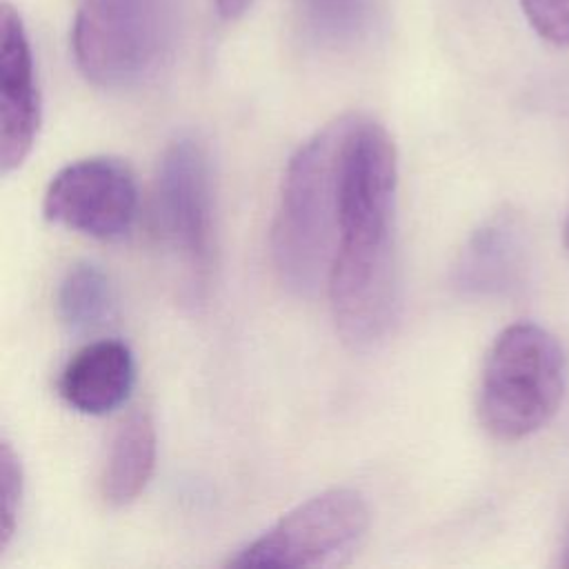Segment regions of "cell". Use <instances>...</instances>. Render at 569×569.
Segmentation results:
<instances>
[{"instance_id":"cell-10","label":"cell","mask_w":569,"mask_h":569,"mask_svg":"<svg viewBox=\"0 0 569 569\" xmlns=\"http://www.w3.org/2000/svg\"><path fill=\"white\" fill-rule=\"evenodd\" d=\"M133 380L136 362L129 347L118 340H98L64 365L58 393L76 411L102 416L127 400Z\"/></svg>"},{"instance_id":"cell-14","label":"cell","mask_w":569,"mask_h":569,"mask_svg":"<svg viewBox=\"0 0 569 569\" xmlns=\"http://www.w3.org/2000/svg\"><path fill=\"white\" fill-rule=\"evenodd\" d=\"M22 502V465L11 442L2 438L0 447V549L13 538Z\"/></svg>"},{"instance_id":"cell-3","label":"cell","mask_w":569,"mask_h":569,"mask_svg":"<svg viewBox=\"0 0 569 569\" xmlns=\"http://www.w3.org/2000/svg\"><path fill=\"white\" fill-rule=\"evenodd\" d=\"M565 385L567 360L560 342L540 325H509L485 358L478 418L493 438L522 440L553 418Z\"/></svg>"},{"instance_id":"cell-18","label":"cell","mask_w":569,"mask_h":569,"mask_svg":"<svg viewBox=\"0 0 569 569\" xmlns=\"http://www.w3.org/2000/svg\"><path fill=\"white\" fill-rule=\"evenodd\" d=\"M565 244L569 247V216H567V222H565Z\"/></svg>"},{"instance_id":"cell-4","label":"cell","mask_w":569,"mask_h":569,"mask_svg":"<svg viewBox=\"0 0 569 569\" xmlns=\"http://www.w3.org/2000/svg\"><path fill=\"white\" fill-rule=\"evenodd\" d=\"M73 58L87 80L124 89L147 80L169 44L164 0H80Z\"/></svg>"},{"instance_id":"cell-11","label":"cell","mask_w":569,"mask_h":569,"mask_svg":"<svg viewBox=\"0 0 569 569\" xmlns=\"http://www.w3.org/2000/svg\"><path fill=\"white\" fill-rule=\"evenodd\" d=\"M156 467V429L147 411H136L111 438L100 476V493L107 505L124 507L147 487Z\"/></svg>"},{"instance_id":"cell-6","label":"cell","mask_w":569,"mask_h":569,"mask_svg":"<svg viewBox=\"0 0 569 569\" xmlns=\"http://www.w3.org/2000/svg\"><path fill=\"white\" fill-rule=\"evenodd\" d=\"M369 529L365 498L347 487L327 489L284 513L260 538L229 558V567H340Z\"/></svg>"},{"instance_id":"cell-16","label":"cell","mask_w":569,"mask_h":569,"mask_svg":"<svg viewBox=\"0 0 569 569\" xmlns=\"http://www.w3.org/2000/svg\"><path fill=\"white\" fill-rule=\"evenodd\" d=\"M249 4H251V0H216V7L220 11V16L227 18V20H233V18L242 16Z\"/></svg>"},{"instance_id":"cell-17","label":"cell","mask_w":569,"mask_h":569,"mask_svg":"<svg viewBox=\"0 0 569 569\" xmlns=\"http://www.w3.org/2000/svg\"><path fill=\"white\" fill-rule=\"evenodd\" d=\"M560 567L569 569V536H567V542H565V549H562V558H560Z\"/></svg>"},{"instance_id":"cell-15","label":"cell","mask_w":569,"mask_h":569,"mask_svg":"<svg viewBox=\"0 0 569 569\" xmlns=\"http://www.w3.org/2000/svg\"><path fill=\"white\" fill-rule=\"evenodd\" d=\"M520 7L542 40L569 47V0H520Z\"/></svg>"},{"instance_id":"cell-9","label":"cell","mask_w":569,"mask_h":569,"mask_svg":"<svg viewBox=\"0 0 569 569\" xmlns=\"http://www.w3.org/2000/svg\"><path fill=\"white\" fill-rule=\"evenodd\" d=\"M529 267V238L511 209L489 216L460 249L451 282L465 296L498 298L522 287Z\"/></svg>"},{"instance_id":"cell-1","label":"cell","mask_w":569,"mask_h":569,"mask_svg":"<svg viewBox=\"0 0 569 569\" xmlns=\"http://www.w3.org/2000/svg\"><path fill=\"white\" fill-rule=\"evenodd\" d=\"M396 193L398 160L387 129L367 116H347L338 242L327 289L336 329L356 349L380 342L398 318Z\"/></svg>"},{"instance_id":"cell-13","label":"cell","mask_w":569,"mask_h":569,"mask_svg":"<svg viewBox=\"0 0 569 569\" xmlns=\"http://www.w3.org/2000/svg\"><path fill=\"white\" fill-rule=\"evenodd\" d=\"M376 0H300L309 33L325 47L360 42L373 24Z\"/></svg>"},{"instance_id":"cell-2","label":"cell","mask_w":569,"mask_h":569,"mask_svg":"<svg viewBox=\"0 0 569 569\" xmlns=\"http://www.w3.org/2000/svg\"><path fill=\"white\" fill-rule=\"evenodd\" d=\"M347 116L329 122L291 156L271 227V260L280 282L311 296L327 278L338 242L340 156Z\"/></svg>"},{"instance_id":"cell-5","label":"cell","mask_w":569,"mask_h":569,"mask_svg":"<svg viewBox=\"0 0 569 569\" xmlns=\"http://www.w3.org/2000/svg\"><path fill=\"white\" fill-rule=\"evenodd\" d=\"M160 244L182 269L193 296L207 287L213 256V196L209 158L193 138H176L162 153L153 187Z\"/></svg>"},{"instance_id":"cell-12","label":"cell","mask_w":569,"mask_h":569,"mask_svg":"<svg viewBox=\"0 0 569 569\" xmlns=\"http://www.w3.org/2000/svg\"><path fill=\"white\" fill-rule=\"evenodd\" d=\"M58 316L69 331L84 333L102 327L116 309L109 276L93 262H76L58 284Z\"/></svg>"},{"instance_id":"cell-8","label":"cell","mask_w":569,"mask_h":569,"mask_svg":"<svg viewBox=\"0 0 569 569\" xmlns=\"http://www.w3.org/2000/svg\"><path fill=\"white\" fill-rule=\"evenodd\" d=\"M40 127V96L31 47L20 16L11 7L0 13V164L9 173L33 149Z\"/></svg>"},{"instance_id":"cell-7","label":"cell","mask_w":569,"mask_h":569,"mask_svg":"<svg viewBox=\"0 0 569 569\" xmlns=\"http://www.w3.org/2000/svg\"><path fill=\"white\" fill-rule=\"evenodd\" d=\"M42 211L47 220L89 238H124L138 211L133 173L116 158L71 162L51 178Z\"/></svg>"}]
</instances>
